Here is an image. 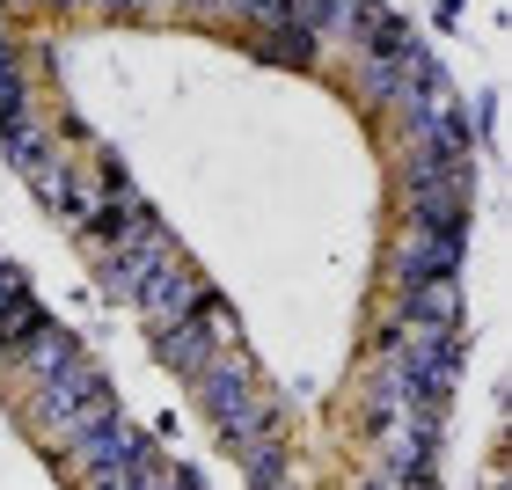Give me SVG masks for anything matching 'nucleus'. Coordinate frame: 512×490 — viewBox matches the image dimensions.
Returning <instances> with one entry per match:
<instances>
[{"label":"nucleus","instance_id":"1","mask_svg":"<svg viewBox=\"0 0 512 490\" xmlns=\"http://www.w3.org/2000/svg\"><path fill=\"white\" fill-rule=\"evenodd\" d=\"M198 403L213 410L220 439H227V447H235L242 461H256L264 447H278L271 410H264V395H256V373H249V359H242V352L205 359V366H198Z\"/></svg>","mask_w":512,"mask_h":490},{"label":"nucleus","instance_id":"2","mask_svg":"<svg viewBox=\"0 0 512 490\" xmlns=\"http://www.w3.org/2000/svg\"><path fill=\"white\" fill-rule=\"evenodd\" d=\"M118 410V395H110V381L96 366H74L66 381H52V388H37V432H52V439H81L88 425H103V417Z\"/></svg>","mask_w":512,"mask_h":490},{"label":"nucleus","instance_id":"3","mask_svg":"<svg viewBox=\"0 0 512 490\" xmlns=\"http://www.w3.org/2000/svg\"><path fill=\"white\" fill-rule=\"evenodd\" d=\"M469 161H439V154H410V220L417 227H469Z\"/></svg>","mask_w":512,"mask_h":490},{"label":"nucleus","instance_id":"4","mask_svg":"<svg viewBox=\"0 0 512 490\" xmlns=\"http://www.w3.org/2000/svg\"><path fill=\"white\" fill-rule=\"evenodd\" d=\"M161 264H176V242L161 235V220L147 213V205H132V220L110 235V278H118L125 293H139Z\"/></svg>","mask_w":512,"mask_h":490},{"label":"nucleus","instance_id":"5","mask_svg":"<svg viewBox=\"0 0 512 490\" xmlns=\"http://www.w3.org/2000/svg\"><path fill=\"white\" fill-rule=\"evenodd\" d=\"M461 249H469V227H417V235L395 249V286H432V278L461 271Z\"/></svg>","mask_w":512,"mask_h":490},{"label":"nucleus","instance_id":"6","mask_svg":"<svg viewBox=\"0 0 512 490\" xmlns=\"http://www.w3.org/2000/svg\"><path fill=\"white\" fill-rule=\"evenodd\" d=\"M132 300H139V315H147L154 330H169V322H183V315H198V308H205V286H198V278L183 271V264H161Z\"/></svg>","mask_w":512,"mask_h":490},{"label":"nucleus","instance_id":"7","mask_svg":"<svg viewBox=\"0 0 512 490\" xmlns=\"http://www.w3.org/2000/svg\"><path fill=\"white\" fill-rule=\"evenodd\" d=\"M139 439H147V432H139V425H125V417H118V410H110V417H103V425H88L81 439H66V447H74V461H81V469H88V476H96V469H125V461H132V447H139Z\"/></svg>","mask_w":512,"mask_h":490},{"label":"nucleus","instance_id":"8","mask_svg":"<svg viewBox=\"0 0 512 490\" xmlns=\"http://www.w3.org/2000/svg\"><path fill=\"white\" fill-rule=\"evenodd\" d=\"M454 315H461V293H454V278H432V286H403V330H454Z\"/></svg>","mask_w":512,"mask_h":490},{"label":"nucleus","instance_id":"9","mask_svg":"<svg viewBox=\"0 0 512 490\" xmlns=\"http://www.w3.org/2000/svg\"><path fill=\"white\" fill-rule=\"evenodd\" d=\"M0 147H8V161H15L22 176H52V147L30 132V118H8V125H0Z\"/></svg>","mask_w":512,"mask_h":490},{"label":"nucleus","instance_id":"10","mask_svg":"<svg viewBox=\"0 0 512 490\" xmlns=\"http://www.w3.org/2000/svg\"><path fill=\"white\" fill-rule=\"evenodd\" d=\"M30 322H44V315L30 308V278H22L15 264H0V337H8V330H30Z\"/></svg>","mask_w":512,"mask_h":490},{"label":"nucleus","instance_id":"11","mask_svg":"<svg viewBox=\"0 0 512 490\" xmlns=\"http://www.w3.org/2000/svg\"><path fill=\"white\" fill-rule=\"evenodd\" d=\"M256 52H264V59H286V66H315V37L300 30V22H278V30L256 44Z\"/></svg>","mask_w":512,"mask_h":490},{"label":"nucleus","instance_id":"12","mask_svg":"<svg viewBox=\"0 0 512 490\" xmlns=\"http://www.w3.org/2000/svg\"><path fill=\"white\" fill-rule=\"evenodd\" d=\"M22 110H30V74L15 66L8 37H0V125H8V118H22Z\"/></svg>","mask_w":512,"mask_h":490},{"label":"nucleus","instance_id":"13","mask_svg":"<svg viewBox=\"0 0 512 490\" xmlns=\"http://www.w3.org/2000/svg\"><path fill=\"white\" fill-rule=\"evenodd\" d=\"M139 490H205V483H198V469H169V461H161V469L139 476Z\"/></svg>","mask_w":512,"mask_h":490},{"label":"nucleus","instance_id":"14","mask_svg":"<svg viewBox=\"0 0 512 490\" xmlns=\"http://www.w3.org/2000/svg\"><path fill=\"white\" fill-rule=\"evenodd\" d=\"M242 8H249V15H264L271 30H278V22H286V0H242Z\"/></svg>","mask_w":512,"mask_h":490},{"label":"nucleus","instance_id":"15","mask_svg":"<svg viewBox=\"0 0 512 490\" xmlns=\"http://www.w3.org/2000/svg\"><path fill=\"white\" fill-rule=\"evenodd\" d=\"M110 8H147V0H110Z\"/></svg>","mask_w":512,"mask_h":490},{"label":"nucleus","instance_id":"16","mask_svg":"<svg viewBox=\"0 0 512 490\" xmlns=\"http://www.w3.org/2000/svg\"><path fill=\"white\" fill-rule=\"evenodd\" d=\"M74 8H110V0H74Z\"/></svg>","mask_w":512,"mask_h":490},{"label":"nucleus","instance_id":"17","mask_svg":"<svg viewBox=\"0 0 512 490\" xmlns=\"http://www.w3.org/2000/svg\"><path fill=\"white\" fill-rule=\"evenodd\" d=\"M278 490H286V483H278Z\"/></svg>","mask_w":512,"mask_h":490}]
</instances>
